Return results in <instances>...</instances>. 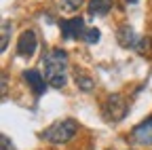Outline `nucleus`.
<instances>
[{
    "instance_id": "obj_6",
    "label": "nucleus",
    "mask_w": 152,
    "mask_h": 150,
    "mask_svg": "<svg viewBox=\"0 0 152 150\" xmlns=\"http://www.w3.org/2000/svg\"><path fill=\"white\" fill-rule=\"evenodd\" d=\"M36 47H38L36 32L34 30L21 32V36H19V40H17V53L21 55V57H32L34 51H36Z\"/></svg>"
},
{
    "instance_id": "obj_13",
    "label": "nucleus",
    "mask_w": 152,
    "mask_h": 150,
    "mask_svg": "<svg viewBox=\"0 0 152 150\" xmlns=\"http://www.w3.org/2000/svg\"><path fill=\"white\" fill-rule=\"evenodd\" d=\"M83 2L85 0H61V4H64L66 11H78L83 7Z\"/></svg>"
},
{
    "instance_id": "obj_4",
    "label": "nucleus",
    "mask_w": 152,
    "mask_h": 150,
    "mask_svg": "<svg viewBox=\"0 0 152 150\" xmlns=\"http://www.w3.org/2000/svg\"><path fill=\"white\" fill-rule=\"evenodd\" d=\"M127 110H129L127 100L123 95H118V93H114V95H110L106 100V116L110 121H123L125 114H127Z\"/></svg>"
},
{
    "instance_id": "obj_17",
    "label": "nucleus",
    "mask_w": 152,
    "mask_h": 150,
    "mask_svg": "<svg viewBox=\"0 0 152 150\" xmlns=\"http://www.w3.org/2000/svg\"><path fill=\"white\" fill-rule=\"evenodd\" d=\"M127 2H129V4H135V2H137V0H127Z\"/></svg>"
},
{
    "instance_id": "obj_2",
    "label": "nucleus",
    "mask_w": 152,
    "mask_h": 150,
    "mask_svg": "<svg viewBox=\"0 0 152 150\" xmlns=\"http://www.w3.org/2000/svg\"><path fill=\"white\" fill-rule=\"evenodd\" d=\"M78 131V125H76L72 119H66V121H57L53 123L51 127H47L42 131V138L51 144H66L74 138V133Z\"/></svg>"
},
{
    "instance_id": "obj_10",
    "label": "nucleus",
    "mask_w": 152,
    "mask_h": 150,
    "mask_svg": "<svg viewBox=\"0 0 152 150\" xmlns=\"http://www.w3.org/2000/svg\"><path fill=\"white\" fill-rule=\"evenodd\" d=\"M135 51L140 55H146L152 51V40L148 38V36H142V38H137V45H135Z\"/></svg>"
},
{
    "instance_id": "obj_5",
    "label": "nucleus",
    "mask_w": 152,
    "mask_h": 150,
    "mask_svg": "<svg viewBox=\"0 0 152 150\" xmlns=\"http://www.w3.org/2000/svg\"><path fill=\"white\" fill-rule=\"evenodd\" d=\"M131 140L142 146H152V116H148L146 121H142L140 125L133 127Z\"/></svg>"
},
{
    "instance_id": "obj_15",
    "label": "nucleus",
    "mask_w": 152,
    "mask_h": 150,
    "mask_svg": "<svg viewBox=\"0 0 152 150\" xmlns=\"http://www.w3.org/2000/svg\"><path fill=\"white\" fill-rule=\"evenodd\" d=\"M0 146H2V150H15V146L11 144V140H9L7 135H2V138H0Z\"/></svg>"
},
{
    "instance_id": "obj_8",
    "label": "nucleus",
    "mask_w": 152,
    "mask_h": 150,
    "mask_svg": "<svg viewBox=\"0 0 152 150\" xmlns=\"http://www.w3.org/2000/svg\"><path fill=\"white\" fill-rule=\"evenodd\" d=\"M116 38H118V45H121V47H125V49H129V47L135 49V45H137L135 32H133L129 26H123V28L116 32Z\"/></svg>"
},
{
    "instance_id": "obj_12",
    "label": "nucleus",
    "mask_w": 152,
    "mask_h": 150,
    "mask_svg": "<svg viewBox=\"0 0 152 150\" xmlns=\"http://www.w3.org/2000/svg\"><path fill=\"white\" fill-rule=\"evenodd\" d=\"M76 85H78V89H83V91H91L93 89V80L87 78L85 74H76Z\"/></svg>"
},
{
    "instance_id": "obj_14",
    "label": "nucleus",
    "mask_w": 152,
    "mask_h": 150,
    "mask_svg": "<svg viewBox=\"0 0 152 150\" xmlns=\"http://www.w3.org/2000/svg\"><path fill=\"white\" fill-rule=\"evenodd\" d=\"M99 36H102V34H99V30H97V28H89L87 38H85V40H87L89 45H93V42H97V40H99Z\"/></svg>"
},
{
    "instance_id": "obj_9",
    "label": "nucleus",
    "mask_w": 152,
    "mask_h": 150,
    "mask_svg": "<svg viewBox=\"0 0 152 150\" xmlns=\"http://www.w3.org/2000/svg\"><path fill=\"white\" fill-rule=\"evenodd\" d=\"M112 9V0H89V15H106Z\"/></svg>"
},
{
    "instance_id": "obj_11",
    "label": "nucleus",
    "mask_w": 152,
    "mask_h": 150,
    "mask_svg": "<svg viewBox=\"0 0 152 150\" xmlns=\"http://www.w3.org/2000/svg\"><path fill=\"white\" fill-rule=\"evenodd\" d=\"M11 21H2V40H0V51H4L9 45V36H11Z\"/></svg>"
},
{
    "instance_id": "obj_1",
    "label": "nucleus",
    "mask_w": 152,
    "mask_h": 150,
    "mask_svg": "<svg viewBox=\"0 0 152 150\" xmlns=\"http://www.w3.org/2000/svg\"><path fill=\"white\" fill-rule=\"evenodd\" d=\"M45 78L51 87L64 89L68 80V55L64 49H51L45 55Z\"/></svg>"
},
{
    "instance_id": "obj_7",
    "label": "nucleus",
    "mask_w": 152,
    "mask_h": 150,
    "mask_svg": "<svg viewBox=\"0 0 152 150\" xmlns=\"http://www.w3.org/2000/svg\"><path fill=\"white\" fill-rule=\"evenodd\" d=\"M23 78L28 80V85L32 87V91L36 93V95H42V93H45V89H47V78H45L38 70H26V72H23Z\"/></svg>"
},
{
    "instance_id": "obj_3",
    "label": "nucleus",
    "mask_w": 152,
    "mask_h": 150,
    "mask_svg": "<svg viewBox=\"0 0 152 150\" xmlns=\"http://www.w3.org/2000/svg\"><path fill=\"white\" fill-rule=\"evenodd\" d=\"M59 28H61V34L66 40H78V38H87V32L89 28L85 26V21L80 17H74V19H61L59 21Z\"/></svg>"
},
{
    "instance_id": "obj_16",
    "label": "nucleus",
    "mask_w": 152,
    "mask_h": 150,
    "mask_svg": "<svg viewBox=\"0 0 152 150\" xmlns=\"http://www.w3.org/2000/svg\"><path fill=\"white\" fill-rule=\"evenodd\" d=\"M7 95V74H2V97Z\"/></svg>"
}]
</instances>
